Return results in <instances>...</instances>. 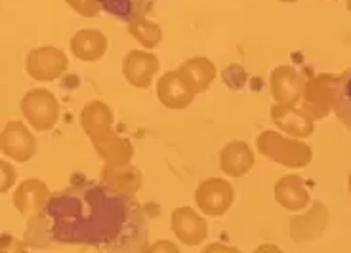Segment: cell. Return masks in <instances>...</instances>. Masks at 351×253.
<instances>
[{"mask_svg": "<svg viewBox=\"0 0 351 253\" xmlns=\"http://www.w3.org/2000/svg\"><path fill=\"white\" fill-rule=\"evenodd\" d=\"M147 215L130 192L82 179L50 194L27 221V248H90L97 252L141 253L147 250Z\"/></svg>", "mask_w": 351, "mask_h": 253, "instance_id": "obj_1", "label": "cell"}, {"mask_svg": "<svg viewBox=\"0 0 351 253\" xmlns=\"http://www.w3.org/2000/svg\"><path fill=\"white\" fill-rule=\"evenodd\" d=\"M80 126L96 148L97 157L106 166H128L134 158V147L114 130V113L104 101H90L80 111Z\"/></svg>", "mask_w": 351, "mask_h": 253, "instance_id": "obj_2", "label": "cell"}, {"mask_svg": "<svg viewBox=\"0 0 351 253\" xmlns=\"http://www.w3.org/2000/svg\"><path fill=\"white\" fill-rule=\"evenodd\" d=\"M256 147L262 157L290 170L309 166L313 158V150L307 143L300 141L298 137H287L281 131L275 130H263L256 139Z\"/></svg>", "mask_w": 351, "mask_h": 253, "instance_id": "obj_3", "label": "cell"}, {"mask_svg": "<svg viewBox=\"0 0 351 253\" xmlns=\"http://www.w3.org/2000/svg\"><path fill=\"white\" fill-rule=\"evenodd\" d=\"M338 82H340V77H334L330 72L307 75L300 107L313 120H325L334 111V103L338 96Z\"/></svg>", "mask_w": 351, "mask_h": 253, "instance_id": "obj_4", "label": "cell"}, {"mask_svg": "<svg viewBox=\"0 0 351 253\" xmlns=\"http://www.w3.org/2000/svg\"><path fill=\"white\" fill-rule=\"evenodd\" d=\"M21 114L35 131H50L60 120V101L46 88H35L21 99Z\"/></svg>", "mask_w": 351, "mask_h": 253, "instance_id": "obj_5", "label": "cell"}, {"mask_svg": "<svg viewBox=\"0 0 351 253\" xmlns=\"http://www.w3.org/2000/svg\"><path fill=\"white\" fill-rule=\"evenodd\" d=\"M235 202V187L228 179H204L195 191V204L199 211L210 217H221Z\"/></svg>", "mask_w": 351, "mask_h": 253, "instance_id": "obj_6", "label": "cell"}, {"mask_svg": "<svg viewBox=\"0 0 351 253\" xmlns=\"http://www.w3.org/2000/svg\"><path fill=\"white\" fill-rule=\"evenodd\" d=\"M69 67L67 55L56 46H40L27 53V75L36 82H53L62 79Z\"/></svg>", "mask_w": 351, "mask_h": 253, "instance_id": "obj_7", "label": "cell"}, {"mask_svg": "<svg viewBox=\"0 0 351 253\" xmlns=\"http://www.w3.org/2000/svg\"><path fill=\"white\" fill-rule=\"evenodd\" d=\"M0 150L4 157L12 158L19 164H25L36 155L35 135L23 122L10 120L0 135Z\"/></svg>", "mask_w": 351, "mask_h": 253, "instance_id": "obj_8", "label": "cell"}, {"mask_svg": "<svg viewBox=\"0 0 351 253\" xmlns=\"http://www.w3.org/2000/svg\"><path fill=\"white\" fill-rule=\"evenodd\" d=\"M306 75H302L290 65H279L271 70L269 90L279 105H298L304 92Z\"/></svg>", "mask_w": 351, "mask_h": 253, "instance_id": "obj_9", "label": "cell"}, {"mask_svg": "<svg viewBox=\"0 0 351 253\" xmlns=\"http://www.w3.org/2000/svg\"><path fill=\"white\" fill-rule=\"evenodd\" d=\"M195 92L193 88L189 86V82L184 79V75L180 70H170L165 72L157 82V97L158 101L167 109L172 111H182L185 107H189L193 103Z\"/></svg>", "mask_w": 351, "mask_h": 253, "instance_id": "obj_10", "label": "cell"}, {"mask_svg": "<svg viewBox=\"0 0 351 253\" xmlns=\"http://www.w3.org/2000/svg\"><path fill=\"white\" fill-rule=\"evenodd\" d=\"M172 232L184 245L195 248L208 238V223L193 208L184 206L172 211Z\"/></svg>", "mask_w": 351, "mask_h": 253, "instance_id": "obj_11", "label": "cell"}, {"mask_svg": "<svg viewBox=\"0 0 351 253\" xmlns=\"http://www.w3.org/2000/svg\"><path fill=\"white\" fill-rule=\"evenodd\" d=\"M158 69H160V62L155 53L145 52V50H130L124 55L123 75L130 86L140 88V90L149 88Z\"/></svg>", "mask_w": 351, "mask_h": 253, "instance_id": "obj_12", "label": "cell"}, {"mask_svg": "<svg viewBox=\"0 0 351 253\" xmlns=\"http://www.w3.org/2000/svg\"><path fill=\"white\" fill-rule=\"evenodd\" d=\"M271 122L290 137L306 139L315 131V120L298 105H273L269 111Z\"/></svg>", "mask_w": 351, "mask_h": 253, "instance_id": "obj_13", "label": "cell"}, {"mask_svg": "<svg viewBox=\"0 0 351 253\" xmlns=\"http://www.w3.org/2000/svg\"><path fill=\"white\" fill-rule=\"evenodd\" d=\"M275 200L281 204L285 210L300 211L306 210L311 204L309 189L302 175L289 174L282 175L281 179L275 185Z\"/></svg>", "mask_w": 351, "mask_h": 253, "instance_id": "obj_14", "label": "cell"}, {"mask_svg": "<svg viewBox=\"0 0 351 253\" xmlns=\"http://www.w3.org/2000/svg\"><path fill=\"white\" fill-rule=\"evenodd\" d=\"M48 198H50L48 185L40 179H25L16 187L12 194V204L23 217L29 219L43 208Z\"/></svg>", "mask_w": 351, "mask_h": 253, "instance_id": "obj_15", "label": "cell"}, {"mask_svg": "<svg viewBox=\"0 0 351 253\" xmlns=\"http://www.w3.org/2000/svg\"><path fill=\"white\" fill-rule=\"evenodd\" d=\"M254 152L245 141H229L219 150V170L229 177H243L254 168Z\"/></svg>", "mask_w": 351, "mask_h": 253, "instance_id": "obj_16", "label": "cell"}, {"mask_svg": "<svg viewBox=\"0 0 351 253\" xmlns=\"http://www.w3.org/2000/svg\"><path fill=\"white\" fill-rule=\"evenodd\" d=\"M69 46L71 52L77 59L92 63L106 55L107 48H109V40L97 29H82V31H77L75 35L71 36Z\"/></svg>", "mask_w": 351, "mask_h": 253, "instance_id": "obj_17", "label": "cell"}, {"mask_svg": "<svg viewBox=\"0 0 351 253\" xmlns=\"http://www.w3.org/2000/svg\"><path fill=\"white\" fill-rule=\"evenodd\" d=\"M326 225H328V210L323 202H313L311 210L307 211L306 215L296 217L290 221V235L296 242H304V240H315L319 235L325 232Z\"/></svg>", "mask_w": 351, "mask_h": 253, "instance_id": "obj_18", "label": "cell"}, {"mask_svg": "<svg viewBox=\"0 0 351 253\" xmlns=\"http://www.w3.org/2000/svg\"><path fill=\"white\" fill-rule=\"evenodd\" d=\"M101 10L111 18L130 23L134 19L145 18L157 0H97Z\"/></svg>", "mask_w": 351, "mask_h": 253, "instance_id": "obj_19", "label": "cell"}, {"mask_svg": "<svg viewBox=\"0 0 351 253\" xmlns=\"http://www.w3.org/2000/svg\"><path fill=\"white\" fill-rule=\"evenodd\" d=\"M178 70L184 75V79L189 82L197 94L206 92L214 79H216V67L208 57H191L185 63H182Z\"/></svg>", "mask_w": 351, "mask_h": 253, "instance_id": "obj_20", "label": "cell"}, {"mask_svg": "<svg viewBox=\"0 0 351 253\" xmlns=\"http://www.w3.org/2000/svg\"><path fill=\"white\" fill-rule=\"evenodd\" d=\"M101 179L106 183L121 189V191L130 192V194H134L141 187V174L136 168H132L130 164L123 168L106 166L101 170Z\"/></svg>", "mask_w": 351, "mask_h": 253, "instance_id": "obj_21", "label": "cell"}, {"mask_svg": "<svg viewBox=\"0 0 351 253\" xmlns=\"http://www.w3.org/2000/svg\"><path fill=\"white\" fill-rule=\"evenodd\" d=\"M128 33H130L145 50H155L158 44H160V40H162V29H160L155 21H149L147 18H140L130 21V23H128Z\"/></svg>", "mask_w": 351, "mask_h": 253, "instance_id": "obj_22", "label": "cell"}, {"mask_svg": "<svg viewBox=\"0 0 351 253\" xmlns=\"http://www.w3.org/2000/svg\"><path fill=\"white\" fill-rule=\"evenodd\" d=\"M334 113L338 116V120L351 130V69L343 70L340 75Z\"/></svg>", "mask_w": 351, "mask_h": 253, "instance_id": "obj_23", "label": "cell"}, {"mask_svg": "<svg viewBox=\"0 0 351 253\" xmlns=\"http://www.w3.org/2000/svg\"><path fill=\"white\" fill-rule=\"evenodd\" d=\"M67 4L82 18H96L101 12V6L97 0H67Z\"/></svg>", "mask_w": 351, "mask_h": 253, "instance_id": "obj_24", "label": "cell"}, {"mask_svg": "<svg viewBox=\"0 0 351 253\" xmlns=\"http://www.w3.org/2000/svg\"><path fill=\"white\" fill-rule=\"evenodd\" d=\"M18 181V172L8 160H0V192H8Z\"/></svg>", "mask_w": 351, "mask_h": 253, "instance_id": "obj_25", "label": "cell"}, {"mask_svg": "<svg viewBox=\"0 0 351 253\" xmlns=\"http://www.w3.org/2000/svg\"><path fill=\"white\" fill-rule=\"evenodd\" d=\"M160 250H167V252H178V245L170 244V242H157L155 245H147L145 252H160Z\"/></svg>", "mask_w": 351, "mask_h": 253, "instance_id": "obj_26", "label": "cell"}, {"mask_svg": "<svg viewBox=\"0 0 351 253\" xmlns=\"http://www.w3.org/2000/svg\"><path fill=\"white\" fill-rule=\"evenodd\" d=\"M219 250H223V252H237V248H229V245L221 244H214L206 248V252H219Z\"/></svg>", "mask_w": 351, "mask_h": 253, "instance_id": "obj_27", "label": "cell"}, {"mask_svg": "<svg viewBox=\"0 0 351 253\" xmlns=\"http://www.w3.org/2000/svg\"><path fill=\"white\" fill-rule=\"evenodd\" d=\"M346 8H348V12L351 14V0H346Z\"/></svg>", "mask_w": 351, "mask_h": 253, "instance_id": "obj_28", "label": "cell"}, {"mask_svg": "<svg viewBox=\"0 0 351 253\" xmlns=\"http://www.w3.org/2000/svg\"><path fill=\"white\" fill-rule=\"evenodd\" d=\"M281 2H287V4H294V2H298V0H281Z\"/></svg>", "mask_w": 351, "mask_h": 253, "instance_id": "obj_29", "label": "cell"}, {"mask_svg": "<svg viewBox=\"0 0 351 253\" xmlns=\"http://www.w3.org/2000/svg\"><path fill=\"white\" fill-rule=\"evenodd\" d=\"M348 187H350V192H351V174H350V177H348Z\"/></svg>", "mask_w": 351, "mask_h": 253, "instance_id": "obj_30", "label": "cell"}]
</instances>
